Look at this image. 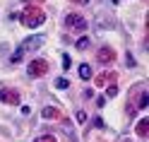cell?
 Here are the masks:
<instances>
[{
    "label": "cell",
    "mask_w": 149,
    "mask_h": 142,
    "mask_svg": "<svg viewBox=\"0 0 149 142\" xmlns=\"http://www.w3.org/2000/svg\"><path fill=\"white\" fill-rule=\"evenodd\" d=\"M74 46H77V51H84V48H89V39H87V36H82Z\"/></svg>",
    "instance_id": "cell-11"
},
{
    "label": "cell",
    "mask_w": 149,
    "mask_h": 142,
    "mask_svg": "<svg viewBox=\"0 0 149 142\" xmlns=\"http://www.w3.org/2000/svg\"><path fill=\"white\" fill-rule=\"evenodd\" d=\"M41 116H43V118H53V120H55V118H63V116H60V111H58V108H53V106H46V108L41 111Z\"/></svg>",
    "instance_id": "cell-8"
},
{
    "label": "cell",
    "mask_w": 149,
    "mask_h": 142,
    "mask_svg": "<svg viewBox=\"0 0 149 142\" xmlns=\"http://www.w3.org/2000/svg\"><path fill=\"white\" fill-rule=\"evenodd\" d=\"M0 101L10 104V106H17L19 104V92L17 89H0Z\"/></svg>",
    "instance_id": "cell-6"
},
{
    "label": "cell",
    "mask_w": 149,
    "mask_h": 142,
    "mask_svg": "<svg viewBox=\"0 0 149 142\" xmlns=\"http://www.w3.org/2000/svg\"><path fill=\"white\" fill-rule=\"evenodd\" d=\"M19 22H22V27H43L46 12L41 7H36V5H29V7H24V12L19 15Z\"/></svg>",
    "instance_id": "cell-1"
},
{
    "label": "cell",
    "mask_w": 149,
    "mask_h": 142,
    "mask_svg": "<svg viewBox=\"0 0 149 142\" xmlns=\"http://www.w3.org/2000/svg\"><path fill=\"white\" fill-rule=\"evenodd\" d=\"M77 75H79V80H91V68L82 63V65H79V70H77Z\"/></svg>",
    "instance_id": "cell-10"
},
{
    "label": "cell",
    "mask_w": 149,
    "mask_h": 142,
    "mask_svg": "<svg viewBox=\"0 0 149 142\" xmlns=\"http://www.w3.org/2000/svg\"><path fill=\"white\" fill-rule=\"evenodd\" d=\"M96 60H99L101 65H111V63L116 60V51L111 48V46H101L99 53H96Z\"/></svg>",
    "instance_id": "cell-4"
},
{
    "label": "cell",
    "mask_w": 149,
    "mask_h": 142,
    "mask_svg": "<svg viewBox=\"0 0 149 142\" xmlns=\"http://www.w3.org/2000/svg\"><path fill=\"white\" fill-rule=\"evenodd\" d=\"M34 142H55V137L53 135H41V137H36Z\"/></svg>",
    "instance_id": "cell-14"
},
{
    "label": "cell",
    "mask_w": 149,
    "mask_h": 142,
    "mask_svg": "<svg viewBox=\"0 0 149 142\" xmlns=\"http://www.w3.org/2000/svg\"><path fill=\"white\" fill-rule=\"evenodd\" d=\"M74 3H82V5H84V3H89V0H74Z\"/></svg>",
    "instance_id": "cell-20"
},
{
    "label": "cell",
    "mask_w": 149,
    "mask_h": 142,
    "mask_svg": "<svg viewBox=\"0 0 149 142\" xmlns=\"http://www.w3.org/2000/svg\"><path fill=\"white\" fill-rule=\"evenodd\" d=\"M125 63H127V68H135V58H132V55H130V53L125 55Z\"/></svg>",
    "instance_id": "cell-16"
},
{
    "label": "cell",
    "mask_w": 149,
    "mask_h": 142,
    "mask_svg": "<svg viewBox=\"0 0 149 142\" xmlns=\"http://www.w3.org/2000/svg\"><path fill=\"white\" fill-rule=\"evenodd\" d=\"M96 84L104 87V84H116V72H101L96 77Z\"/></svg>",
    "instance_id": "cell-7"
},
{
    "label": "cell",
    "mask_w": 149,
    "mask_h": 142,
    "mask_svg": "<svg viewBox=\"0 0 149 142\" xmlns=\"http://www.w3.org/2000/svg\"><path fill=\"white\" fill-rule=\"evenodd\" d=\"M26 72H29V77H43V75L48 72V63L36 58V60H31L29 65H26Z\"/></svg>",
    "instance_id": "cell-3"
},
{
    "label": "cell",
    "mask_w": 149,
    "mask_h": 142,
    "mask_svg": "<svg viewBox=\"0 0 149 142\" xmlns=\"http://www.w3.org/2000/svg\"><path fill=\"white\" fill-rule=\"evenodd\" d=\"M55 87H58V89H68V87H70V82H68V80H63V77H58V80H55Z\"/></svg>",
    "instance_id": "cell-12"
},
{
    "label": "cell",
    "mask_w": 149,
    "mask_h": 142,
    "mask_svg": "<svg viewBox=\"0 0 149 142\" xmlns=\"http://www.w3.org/2000/svg\"><path fill=\"white\" fill-rule=\"evenodd\" d=\"M123 142H130V140H123Z\"/></svg>",
    "instance_id": "cell-21"
},
{
    "label": "cell",
    "mask_w": 149,
    "mask_h": 142,
    "mask_svg": "<svg viewBox=\"0 0 149 142\" xmlns=\"http://www.w3.org/2000/svg\"><path fill=\"white\" fill-rule=\"evenodd\" d=\"M147 123H149L147 118H142V120L137 123V128H135V130H137V135H139V137H147V135H149V125H147Z\"/></svg>",
    "instance_id": "cell-9"
},
{
    "label": "cell",
    "mask_w": 149,
    "mask_h": 142,
    "mask_svg": "<svg viewBox=\"0 0 149 142\" xmlns=\"http://www.w3.org/2000/svg\"><path fill=\"white\" fill-rule=\"evenodd\" d=\"M65 27H68L70 31H84L87 29V20L77 12H70L68 17H65Z\"/></svg>",
    "instance_id": "cell-2"
},
{
    "label": "cell",
    "mask_w": 149,
    "mask_h": 142,
    "mask_svg": "<svg viewBox=\"0 0 149 142\" xmlns=\"http://www.w3.org/2000/svg\"><path fill=\"white\" fill-rule=\"evenodd\" d=\"M22 55H24V48L19 46V48L15 51V55H12V63H19V58H22Z\"/></svg>",
    "instance_id": "cell-13"
},
{
    "label": "cell",
    "mask_w": 149,
    "mask_h": 142,
    "mask_svg": "<svg viewBox=\"0 0 149 142\" xmlns=\"http://www.w3.org/2000/svg\"><path fill=\"white\" fill-rule=\"evenodd\" d=\"M106 94H108V97H116V94H118V87H116V84H108Z\"/></svg>",
    "instance_id": "cell-15"
},
{
    "label": "cell",
    "mask_w": 149,
    "mask_h": 142,
    "mask_svg": "<svg viewBox=\"0 0 149 142\" xmlns=\"http://www.w3.org/2000/svg\"><path fill=\"white\" fill-rule=\"evenodd\" d=\"M41 46H43V36H41V34H34V36H29V39H24V41H22L24 53L36 51V48H41Z\"/></svg>",
    "instance_id": "cell-5"
},
{
    "label": "cell",
    "mask_w": 149,
    "mask_h": 142,
    "mask_svg": "<svg viewBox=\"0 0 149 142\" xmlns=\"http://www.w3.org/2000/svg\"><path fill=\"white\" fill-rule=\"evenodd\" d=\"M139 106H142V108L147 106V92H142V97H139Z\"/></svg>",
    "instance_id": "cell-17"
},
{
    "label": "cell",
    "mask_w": 149,
    "mask_h": 142,
    "mask_svg": "<svg viewBox=\"0 0 149 142\" xmlns=\"http://www.w3.org/2000/svg\"><path fill=\"white\" fill-rule=\"evenodd\" d=\"M77 120L84 123V120H87V113H84V111H77Z\"/></svg>",
    "instance_id": "cell-18"
},
{
    "label": "cell",
    "mask_w": 149,
    "mask_h": 142,
    "mask_svg": "<svg viewBox=\"0 0 149 142\" xmlns=\"http://www.w3.org/2000/svg\"><path fill=\"white\" fill-rule=\"evenodd\" d=\"M63 68H65V70L70 68V55H63Z\"/></svg>",
    "instance_id": "cell-19"
}]
</instances>
